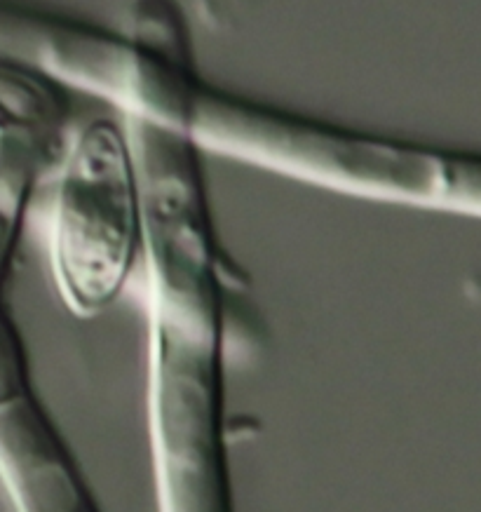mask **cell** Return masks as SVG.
<instances>
[{
    "label": "cell",
    "mask_w": 481,
    "mask_h": 512,
    "mask_svg": "<svg viewBox=\"0 0 481 512\" xmlns=\"http://www.w3.org/2000/svg\"><path fill=\"white\" fill-rule=\"evenodd\" d=\"M50 268L66 311L94 320L139 275L144 202L123 120L76 125L50 184Z\"/></svg>",
    "instance_id": "3957f363"
},
{
    "label": "cell",
    "mask_w": 481,
    "mask_h": 512,
    "mask_svg": "<svg viewBox=\"0 0 481 512\" xmlns=\"http://www.w3.org/2000/svg\"><path fill=\"white\" fill-rule=\"evenodd\" d=\"M226 341L146 327V426L158 512H237L230 468Z\"/></svg>",
    "instance_id": "277c9868"
},
{
    "label": "cell",
    "mask_w": 481,
    "mask_h": 512,
    "mask_svg": "<svg viewBox=\"0 0 481 512\" xmlns=\"http://www.w3.org/2000/svg\"><path fill=\"white\" fill-rule=\"evenodd\" d=\"M0 487L12 512H104L40 393L12 301H0Z\"/></svg>",
    "instance_id": "5b68a950"
},
{
    "label": "cell",
    "mask_w": 481,
    "mask_h": 512,
    "mask_svg": "<svg viewBox=\"0 0 481 512\" xmlns=\"http://www.w3.org/2000/svg\"><path fill=\"white\" fill-rule=\"evenodd\" d=\"M0 57L165 127L200 153L352 198L479 217L481 158L338 125L226 90L198 69L184 12L158 5L127 29L0 5Z\"/></svg>",
    "instance_id": "6da1fadb"
},
{
    "label": "cell",
    "mask_w": 481,
    "mask_h": 512,
    "mask_svg": "<svg viewBox=\"0 0 481 512\" xmlns=\"http://www.w3.org/2000/svg\"><path fill=\"white\" fill-rule=\"evenodd\" d=\"M71 111L64 85L0 57V207L33 212L76 130Z\"/></svg>",
    "instance_id": "8992f818"
},
{
    "label": "cell",
    "mask_w": 481,
    "mask_h": 512,
    "mask_svg": "<svg viewBox=\"0 0 481 512\" xmlns=\"http://www.w3.org/2000/svg\"><path fill=\"white\" fill-rule=\"evenodd\" d=\"M144 202L146 318L219 336L233 362L266 346L252 282L223 245L198 148L165 127L123 118Z\"/></svg>",
    "instance_id": "7a4b0ae2"
}]
</instances>
